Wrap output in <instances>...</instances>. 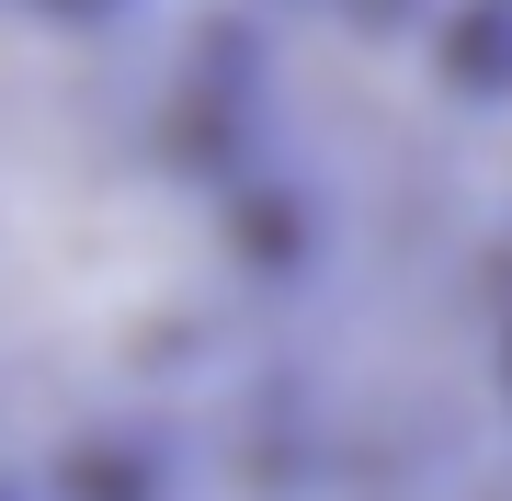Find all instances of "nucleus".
I'll return each instance as SVG.
<instances>
[{"instance_id":"nucleus-1","label":"nucleus","mask_w":512,"mask_h":501,"mask_svg":"<svg viewBox=\"0 0 512 501\" xmlns=\"http://www.w3.org/2000/svg\"><path fill=\"white\" fill-rule=\"evenodd\" d=\"M228 331V228L160 92L69 0H0V456L103 445Z\"/></svg>"},{"instance_id":"nucleus-2","label":"nucleus","mask_w":512,"mask_h":501,"mask_svg":"<svg viewBox=\"0 0 512 501\" xmlns=\"http://www.w3.org/2000/svg\"><path fill=\"white\" fill-rule=\"evenodd\" d=\"M285 501H399V490H285Z\"/></svg>"}]
</instances>
